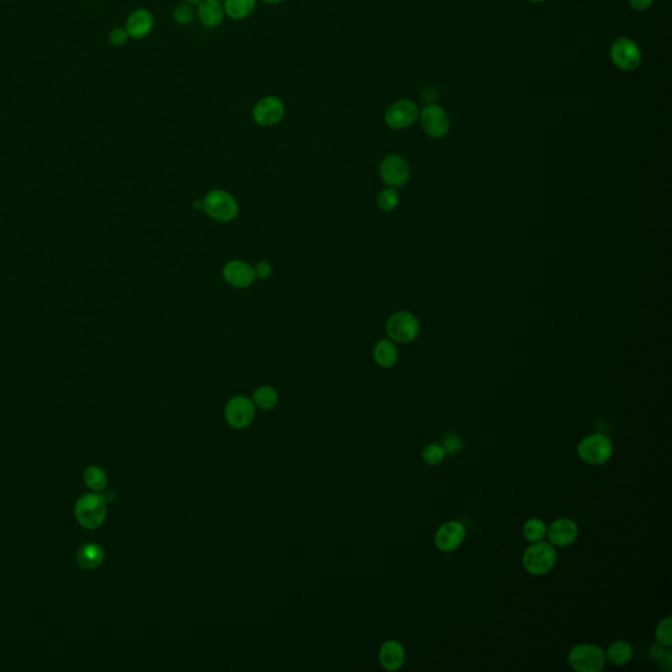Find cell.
Instances as JSON below:
<instances>
[{"mask_svg": "<svg viewBox=\"0 0 672 672\" xmlns=\"http://www.w3.org/2000/svg\"><path fill=\"white\" fill-rule=\"evenodd\" d=\"M197 16L208 28L220 27L225 18L223 4L220 0H201L197 6Z\"/></svg>", "mask_w": 672, "mask_h": 672, "instance_id": "ac0fdd59", "label": "cell"}, {"mask_svg": "<svg viewBox=\"0 0 672 672\" xmlns=\"http://www.w3.org/2000/svg\"><path fill=\"white\" fill-rule=\"evenodd\" d=\"M373 359L375 364L380 365L381 368H392L398 360V349L394 346L393 342L382 339L375 344Z\"/></svg>", "mask_w": 672, "mask_h": 672, "instance_id": "ffe728a7", "label": "cell"}, {"mask_svg": "<svg viewBox=\"0 0 672 672\" xmlns=\"http://www.w3.org/2000/svg\"><path fill=\"white\" fill-rule=\"evenodd\" d=\"M671 623V617L667 616V617L663 618L662 621H659V624L657 626V630H655L657 644L662 645L663 647H666V649L672 646Z\"/></svg>", "mask_w": 672, "mask_h": 672, "instance_id": "4316f807", "label": "cell"}, {"mask_svg": "<svg viewBox=\"0 0 672 672\" xmlns=\"http://www.w3.org/2000/svg\"><path fill=\"white\" fill-rule=\"evenodd\" d=\"M106 503L103 495L89 492L80 497L75 503L74 514L83 528H100L106 518Z\"/></svg>", "mask_w": 672, "mask_h": 672, "instance_id": "6da1fadb", "label": "cell"}, {"mask_svg": "<svg viewBox=\"0 0 672 672\" xmlns=\"http://www.w3.org/2000/svg\"><path fill=\"white\" fill-rule=\"evenodd\" d=\"M529 1H532V3H542V1H545V0H529Z\"/></svg>", "mask_w": 672, "mask_h": 672, "instance_id": "f35d334b", "label": "cell"}, {"mask_svg": "<svg viewBox=\"0 0 672 672\" xmlns=\"http://www.w3.org/2000/svg\"><path fill=\"white\" fill-rule=\"evenodd\" d=\"M568 664L576 672H600L604 670L605 652L591 644H579L568 653Z\"/></svg>", "mask_w": 672, "mask_h": 672, "instance_id": "3957f363", "label": "cell"}, {"mask_svg": "<svg viewBox=\"0 0 672 672\" xmlns=\"http://www.w3.org/2000/svg\"><path fill=\"white\" fill-rule=\"evenodd\" d=\"M261 1L267 4H280V3H284L285 0H261Z\"/></svg>", "mask_w": 672, "mask_h": 672, "instance_id": "8d00e7d4", "label": "cell"}, {"mask_svg": "<svg viewBox=\"0 0 672 672\" xmlns=\"http://www.w3.org/2000/svg\"><path fill=\"white\" fill-rule=\"evenodd\" d=\"M106 559V552L103 547L94 542L85 544L77 549V562L85 570H95L101 566Z\"/></svg>", "mask_w": 672, "mask_h": 672, "instance_id": "d6986e66", "label": "cell"}, {"mask_svg": "<svg viewBox=\"0 0 672 672\" xmlns=\"http://www.w3.org/2000/svg\"><path fill=\"white\" fill-rule=\"evenodd\" d=\"M653 1L654 0H629V4L635 11H646L652 7Z\"/></svg>", "mask_w": 672, "mask_h": 672, "instance_id": "d6a6232c", "label": "cell"}, {"mask_svg": "<svg viewBox=\"0 0 672 672\" xmlns=\"http://www.w3.org/2000/svg\"><path fill=\"white\" fill-rule=\"evenodd\" d=\"M386 334L395 343L409 344L421 334V323L411 313L397 311L387 319Z\"/></svg>", "mask_w": 672, "mask_h": 672, "instance_id": "8992f818", "label": "cell"}, {"mask_svg": "<svg viewBox=\"0 0 672 672\" xmlns=\"http://www.w3.org/2000/svg\"><path fill=\"white\" fill-rule=\"evenodd\" d=\"M154 29V16L146 8L133 11L125 23L126 33L133 39H142L147 37Z\"/></svg>", "mask_w": 672, "mask_h": 672, "instance_id": "2e32d148", "label": "cell"}, {"mask_svg": "<svg viewBox=\"0 0 672 672\" xmlns=\"http://www.w3.org/2000/svg\"><path fill=\"white\" fill-rule=\"evenodd\" d=\"M173 19L180 25L192 24L193 19H194V11H193L192 6H189L187 3H182V4L176 6V8L173 10Z\"/></svg>", "mask_w": 672, "mask_h": 672, "instance_id": "f1b7e54d", "label": "cell"}, {"mask_svg": "<svg viewBox=\"0 0 672 672\" xmlns=\"http://www.w3.org/2000/svg\"><path fill=\"white\" fill-rule=\"evenodd\" d=\"M466 537V529L460 521H448L437 529L435 545L444 553H451L461 547Z\"/></svg>", "mask_w": 672, "mask_h": 672, "instance_id": "4fadbf2b", "label": "cell"}, {"mask_svg": "<svg viewBox=\"0 0 672 672\" xmlns=\"http://www.w3.org/2000/svg\"><path fill=\"white\" fill-rule=\"evenodd\" d=\"M611 58L617 68L632 71L641 65L642 53L633 39L620 37L612 44Z\"/></svg>", "mask_w": 672, "mask_h": 672, "instance_id": "ba28073f", "label": "cell"}, {"mask_svg": "<svg viewBox=\"0 0 672 672\" xmlns=\"http://www.w3.org/2000/svg\"><path fill=\"white\" fill-rule=\"evenodd\" d=\"M201 0H184V3L189 4V6H199Z\"/></svg>", "mask_w": 672, "mask_h": 672, "instance_id": "74e56055", "label": "cell"}, {"mask_svg": "<svg viewBox=\"0 0 672 672\" xmlns=\"http://www.w3.org/2000/svg\"><path fill=\"white\" fill-rule=\"evenodd\" d=\"M255 404L246 397H234L226 404L225 418L229 425L235 430L249 427L255 419Z\"/></svg>", "mask_w": 672, "mask_h": 672, "instance_id": "30bf717a", "label": "cell"}, {"mask_svg": "<svg viewBox=\"0 0 672 672\" xmlns=\"http://www.w3.org/2000/svg\"><path fill=\"white\" fill-rule=\"evenodd\" d=\"M222 275L228 284H230L234 288L239 289L249 288L256 278L255 269L252 268L250 264L239 260H232L228 263Z\"/></svg>", "mask_w": 672, "mask_h": 672, "instance_id": "9a60e30c", "label": "cell"}, {"mask_svg": "<svg viewBox=\"0 0 672 672\" xmlns=\"http://www.w3.org/2000/svg\"><path fill=\"white\" fill-rule=\"evenodd\" d=\"M666 647H663L662 645L655 644L650 647V655L655 658V659H661L663 657V654L666 653L664 650Z\"/></svg>", "mask_w": 672, "mask_h": 672, "instance_id": "e575fe53", "label": "cell"}, {"mask_svg": "<svg viewBox=\"0 0 672 672\" xmlns=\"http://www.w3.org/2000/svg\"><path fill=\"white\" fill-rule=\"evenodd\" d=\"M442 445L444 447V449L447 451V453H453V454H454V453H457V452L461 449V437H460L459 435H456V433H448V435L444 437Z\"/></svg>", "mask_w": 672, "mask_h": 672, "instance_id": "f546056e", "label": "cell"}, {"mask_svg": "<svg viewBox=\"0 0 672 672\" xmlns=\"http://www.w3.org/2000/svg\"><path fill=\"white\" fill-rule=\"evenodd\" d=\"M614 454V444L604 433H594L585 437L578 445V456L588 465H603Z\"/></svg>", "mask_w": 672, "mask_h": 672, "instance_id": "277c9868", "label": "cell"}, {"mask_svg": "<svg viewBox=\"0 0 672 672\" xmlns=\"http://www.w3.org/2000/svg\"><path fill=\"white\" fill-rule=\"evenodd\" d=\"M83 480H85V483H86L88 489L97 491V492L104 490L106 487V483H108L106 471H103L101 468H99V466H89L83 474Z\"/></svg>", "mask_w": 672, "mask_h": 672, "instance_id": "cb8c5ba5", "label": "cell"}, {"mask_svg": "<svg viewBox=\"0 0 672 672\" xmlns=\"http://www.w3.org/2000/svg\"><path fill=\"white\" fill-rule=\"evenodd\" d=\"M399 204V196L394 188H386L384 191L378 193L377 196V205L381 211H392L398 206Z\"/></svg>", "mask_w": 672, "mask_h": 672, "instance_id": "83f0119b", "label": "cell"}, {"mask_svg": "<svg viewBox=\"0 0 672 672\" xmlns=\"http://www.w3.org/2000/svg\"><path fill=\"white\" fill-rule=\"evenodd\" d=\"M89 1H91V0H89Z\"/></svg>", "mask_w": 672, "mask_h": 672, "instance_id": "ab89813d", "label": "cell"}, {"mask_svg": "<svg viewBox=\"0 0 672 672\" xmlns=\"http://www.w3.org/2000/svg\"><path fill=\"white\" fill-rule=\"evenodd\" d=\"M256 1L258 0H225L223 10L230 19H246L255 11Z\"/></svg>", "mask_w": 672, "mask_h": 672, "instance_id": "7402d4cb", "label": "cell"}, {"mask_svg": "<svg viewBox=\"0 0 672 672\" xmlns=\"http://www.w3.org/2000/svg\"><path fill=\"white\" fill-rule=\"evenodd\" d=\"M606 661L615 666H624L633 658V647L626 641H615L605 652Z\"/></svg>", "mask_w": 672, "mask_h": 672, "instance_id": "44dd1931", "label": "cell"}, {"mask_svg": "<svg viewBox=\"0 0 672 672\" xmlns=\"http://www.w3.org/2000/svg\"><path fill=\"white\" fill-rule=\"evenodd\" d=\"M254 269H255V276H258L259 279H268L272 275V266L266 260H261Z\"/></svg>", "mask_w": 672, "mask_h": 672, "instance_id": "1f68e13d", "label": "cell"}, {"mask_svg": "<svg viewBox=\"0 0 672 672\" xmlns=\"http://www.w3.org/2000/svg\"><path fill=\"white\" fill-rule=\"evenodd\" d=\"M557 562L556 547L547 541L532 542L523 554V566L532 575H545Z\"/></svg>", "mask_w": 672, "mask_h": 672, "instance_id": "7a4b0ae2", "label": "cell"}, {"mask_svg": "<svg viewBox=\"0 0 672 672\" xmlns=\"http://www.w3.org/2000/svg\"><path fill=\"white\" fill-rule=\"evenodd\" d=\"M547 528L541 518H529L523 527V535L529 542H537L547 537Z\"/></svg>", "mask_w": 672, "mask_h": 672, "instance_id": "d4e9b609", "label": "cell"}, {"mask_svg": "<svg viewBox=\"0 0 672 672\" xmlns=\"http://www.w3.org/2000/svg\"><path fill=\"white\" fill-rule=\"evenodd\" d=\"M659 661H662V667L664 668V670H666V671H671L672 653L670 652V650H666V653L663 654V657L661 658V659H659Z\"/></svg>", "mask_w": 672, "mask_h": 672, "instance_id": "836d02e7", "label": "cell"}, {"mask_svg": "<svg viewBox=\"0 0 672 672\" xmlns=\"http://www.w3.org/2000/svg\"><path fill=\"white\" fill-rule=\"evenodd\" d=\"M285 106L278 97L260 99L252 109V118L260 126H275L282 121Z\"/></svg>", "mask_w": 672, "mask_h": 672, "instance_id": "7c38bea8", "label": "cell"}, {"mask_svg": "<svg viewBox=\"0 0 672 672\" xmlns=\"http://www.w3.org/2000/svg\"><path fill=\"white\" fill-rule=\"evenodd\" d=\"M130 37L126 33L125 28L118 27V28L112 29L111 33H109V42H111V45H113L116 48H121V46L126 45Z\"/></svg>", "mask_w": 672, "mask_h": 672, "instance_id": "4dcf8cb0", "label": "cell"}, {"mask_svg": "<svg viewBox=\"0 0 672 672\" xmlns=\"http://www.w3.org/2000/svg\"><path fill=\"white\" fill-rule=\"evenodd\" d=\"M421 123L425 135L431 138L439 139L449 133L451 120L448 113L442 106L430 104L423 108L421 113Z\"/></svg>", "mask_w": 672, "mask_h": 672, "instance_id": "8fae6325", "label": "cell"}, {"mask_svg": "<svg viewBox=\"0 0 672 672\" xmlns=\"http://www.w3.org/2000/svg\"><path fill=\"white\" fill-rule=\"evenodd\" d=\"M382 182L390 188H399L410 180L411 170L406 159L399 155H387L380 166Z\"/></svg>", "mask_w": 672, "mask_h": 672, "instance_id": "52a82bcc", "label": "cell"}, {"mask_svg": "<svg viewBox=\"0 0 672 672\" xmlns=\"http://www.w3.org/2000/svg\"><path fill=\"white\" fill-rule=\"evenodd\" d=\"M579 535L575 521L571 518H561L554 520L547 528V536L552 545L559 547H570L574 544Z\"/></svg>", "mask_w": 672, "mask_h": 672, "instance_id": "5bb4252c", "label": "cell"}, {"mask_svg": "<svg viewBox=\"0 0 672 672\" xmlns=\"http://www.w3.org/2000/svg\"><path fill=\"white\" fill-rule=\"evenodd\" d=\"M103 497H104L106 503H111L112 500L115 499V492L113 491H106V495H103Z\"/></svg>", "mask_w": 672, "mask_h": 672, "instance_id": "d590c367", "label": "cell"}, {"mask_svg": "<svg viewBox=\"0 0 672 672\" xmlns=\"http://www.w3.org/2000/svg\"><path fill=\"white\" fill-rule=\"evenodd\" d=\"M419 117V109L416 104L409 99H401L387 108L385 113V123L390 129L402 130L413 123Z\"/></svg>", "mask_w": 672, "mask_h": 672, "instance_id": "9c48e42d", "label": "cell"}, {"mask_svg": "<svg viewBox=\"0 0 672 672\" xmlns=\"http://www.w3.org/2000/svg\"><path fill=\"white\" fill-rule=\"evenodd\" d=\"M252 402L261 410H270L279 404V394L270 386H261L254 392Z\"/></svg>", "mask_w": 672, "mask_h": 672, "instance_id": "603a6c76", "label": "cell"}, {"mask_svg": "<svg viewBox=\"0 0 672 672\" xmlns=\"http://www.w3.org/2000/svg\"><path fill=\"white\" fill-rule=\"evenodd\" d=\"M202 209L216 221L230 222L237 218L239 206L230 193L221 189H214L205 196L202 201Z\"/></svg>", "mask_w": 672, "mask_h": 672, "instance_id": "5b68a950", "label": "cell"}, {"mask_svg": "<svg viewBox=\"0 0 672 672\" xmlns=\"http://www.w3.org/2000/svg\"><path fill=\"white\" fill-rule=\"evenodd\" d=\"M447 456V451L442 444H430L422 452L423 461L428 466L440 465Z\"/></svg>", "mask_w": 672, "mask_h": 672, "instance_id": "484cf974", "label": "cell"}, {"mask_svg": "<svg viewBox=\"0 0 672 672\" xmlns=\"http://www.w3.org/2000/svg\"><path fill=\"white\" fill-rule=\"evenodd\" d=\"M406 653L404 645L398 641H386L380 649V662L387 671H398L402 668Z\"/></svg>", "mask_w": 672, "mask_h": 672, "instance_id": "e0dca14e", "label": "cell"}]
</instances>
